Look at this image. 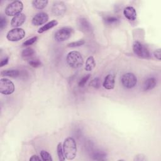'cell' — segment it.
Returning <instances> with one entry per match:
<instances>
[{"instance_id": "obj_33", "label": "cell", "mask_w": 161, "mask_h": 161, "mask_svg": "<svg viewBox=\"0 0 161 161\" xmlns=\"http://www.w3.org/2000/svg\"><path fill=\"white\" fill-rule=\"evenodd\" d=\"M8 60H9L8 57H6V58L2 59L1 61V63H0V67H3L4 65H6L8 62Z\"/></svg>"}, {"instance_id": "obj_34", "label": "cell", "mask_w": 161, "mask_h": 161, "mask_svg": "<svg viewBox=\"0 0 161 161\" xmlns=\"http://www.w3.org/2000/svg\"><path fill=\"white\" fill-rule=\"evenodd\" d=\"M30 160H33V161H36V160H41V158L40 157H38V156H37L36 155H32L30 158Z\"/></svg>"}, {"instance_id": "obj_29", "label": "cell", "mask_w": 161, "mask_h": 161, "mask_svg": "<svg viewBox=\"0 0 161 161\" xmlns=\"http://www.w3.org/2000/svg\"><path fill=\"white\" fill-rule=\"evenodd\" d=\"M38 37L37 36H33L30 39H28L27 40H26L23 43V46H28V45H31L32 44H33L37 40Z\"/></svg>"}, {"instance_id": "obj_24", "label": "cell", "mask_w": 161, "mask_h": 161, "mask_svg": "<svg viewBox=\"0 0 161 161\" xmlns=\"http://www.w3.org/2000/svg\"><path fill=\"white\" fill-rule=\"evenodd\" d=\"M89 85L96 89H98L100 86H101V84H100V79L99 77H96L94 79H93L89 83Z\"/></svg>"}, {"instance_id": "obj_27", "label": "cell", "mask_w": 161, "mask_h": 161, "mask_svg": "<svg viewBox=\"0 0 161 161\" xmlns=\"http://www.w3.org/2000/svg\"><path fill=\"white\" fill-rule=\"evenodd\" d=\"M91 77V74H87L85 76H84L79 81V83H78V86L79 87H83L86 83L87 82V80L89 79Z\"/></svg>"}, {"instance_id": "obj_13", "label": "cell", "mask_w": 161, "mask_h": 161, "mask_svg": "<svg viewBox=\"0 0 161 161\" xmlns=\"http://www.w3.org/2000/svg\"><path fill=\"white\" fill-rule=\"evenodd\" d=\"M123 14L126 18L130 21H134L136 19L137 14L135 9L132 6H127L123 10Z\"/></svg>"}, {"instance_id": "obj_7", "label": "cell", "mask_w": 161, "mask_h": 161, "mask_svg": "<svg viewBox=\"0 0 161 161\" xmlns=\"http://www.w3.org/2000/svg\"><path fill=\"white\" fill-rule=\"evenodd\" d=\"M121 81L122 85L125 87L127 89H131L136 85L137 78L133 73L128 72L122 75Z\"/></svg>"}, {"instance_id": "obj_12", "label": "cell", "mask_w": 161, "mask_h": 161, "mask_svg": "<svg viewBox=\"0 0 161 161\" xmlns=\"http://www.w3.org/2000/svg\"><path fill=\"white\" fill-rule=\"evenodd\" d=\"M115 84V76L113 74H109L104 78L103 86V87L108 90L113 89L114 87Z\"/></svg>"}, {"instance_id": "obj_20", "label": "cell", "mask_w": 161, "mask_h": 161, "mask_svg": "<svg viewBox=\"0 0 161 161\" xmlns=\"http://www.w3.org/2000/svg\"><path fill=\"white\" fill-rule=\"evenodd\" d=\"M92 157L94 160H103L106 157V153L101 150H96L92 152Z\"/></svg>"}, {"instance_id": "obj_30", "label": "cell", "mask_w": 161, "mask_h": 161, "mask_svg": "<svg viewBox=\"0 0 161 161\" xmlns=\"http://www.w3.org/2000/svg\"><path fill=\"white\" fill-rule=\"evenodd\" d=\"M7 25V20L6 18H4L3 16H1L0 18V29L3 30L4 29Z\"/></svg>"}, {"instance_id": "obj_21", "label": "cell", "mask_w": 161, "mask_h": 161, "mask_svg": "<svg viewBox=\"0 0 161 161\" xmlns=\"http://www.w3.org/2000/svg\"><path fill=\"white\" fill-rule=\"evenodd\" d=\"M57 155H58L59 160H60V161L65 160V157L64 150H63V145H62L61 142L58 143V145H57Z\"/></svg>"}, {"instance_id": "obj_19", "label": "cell", "mask_w": 161, "mask_h": 161, "mask_svg": "<svg viewBox=\"0 0 161 161\" xmlns=\"http://www.w3.org/2000/svg\"><path fill=\"white\" fill-rule=\"evenodd\" d=\"M48 3V1L47 0H34L31 3L35 8L37 9H43L47 6Z\"/></svg>"}, {"instance_id": "obj_17", "label": "cell", "mask_w": 161, "mask_h": 161, "mask_svg": "<svg viewBox=\"0 0 161 161\" xmlns=\"http://www.w3.org/2000/svg\"><path fill=\"white\" fill-rule=\"evenodd\" d=\"M1 76H8L10 77H17L19 75V71L17 69H7L1 72Z\"/></svg>"}, {"instance_id": "obj_22", "label": "cell", "mask_w": 161, "mask_h": 161, "mask_svg": "<svg viewBox=\"0 0 161 161\" xmlns=\"http://www.w3.org/2000/svg\"><path fill=\"white\" fill-rule=\"evenodd\" d=\"M35 54V51L33 48L28 47L24 49L21 52V56L23 58H29Z\"/></svg>"}, {"instance_id": "obj_32", "label": "cell", "mask_w": 161, "mask_h": 161, "mask_svg": "<svg viewBox=\"0 0 161 161\" xmlns=\"http://www.w3.org/2000/svg\"><path fill=\"white\" fill-rule=\"evenodd\" d=\"M153 55H154V57L157 59H158V60H160V58H160L161 57V55H160V49L158 48V49L155 50L154 51V52H153Z\"/></svg>"}, {"instance_id": "obj_6", "label": "cell", "mask_w": 161, "mask_h": 161, "mask_svg": "<svg viewBox=\"0 0 161 161\" xmlns=\"http://www.w3.org/2000/svg\"><path fill=\"white\" fill-rule=\"evenodd\" d=\"M133 50L134 53L140 58H147L150 57L148 49L138 41L133 42Z\"/></svg>"}, {"instance_id": "obj_18", "label": "cell", "mask_w": 161, "mask_h": 161, "mask_svg": "<svg viewBox=\"0 0 161 161\" xmlns=\"http://www.w3.org/2000/svg\"><path fill=\"white\" fill-rule=\"evenodd\" d=\"M95 66L96 62L94 57L92 56H89L86 61L85 70L87 71H91L94 69Z\"/></svg>"}, {"instance_id": "obj_3", "label": "cell", "mask_w": 161, "mask_h": 161, "mask_svg": "<svg viewBox=\"0 0 161 161\" xmlns=\"http://www.w3.org/2000/svg\"><path fill=\"white\" fill-rule=\"evenodd\" d=\"M23 4L21 1H14L9 4L5 8V14L9 16H14L22 11Z\"/></svg>"}, {"instance_id": "obj_23", "label": "cell", "mask_w": 161, "mask_h": 161, "mask_svg": "<svg viewBox=\"0 0 161 161\" xmlns=\"http://www.w3.org/2000/svg\"><path fill=\"white\" fill-rule=\"evenodd\" d=\"M40 156L43 161H52V158L51 155L45 150H42L40 152Z\"/></svg>"}, {"instance_id": "obj_10", "label": "cell", "mask_w": 161, "mask_h": 161, "mask_svg": "<svg viewBox=\"0 0 161 161\" xmlns=\"http://www.w3.org/2000/svg\"><path fill=\"white\" fill-rule=\"evenodd\" d=\"M48 20V15L44 12L36 14L32 18L31 23L35 26H40L45 23Z\"/></svg>"}, {"instance_id": "obj_2", "label": "cell", "mask_w": 161, "mask_h": 161, "mask_svg": "<svg viewBox=\"0 0 161 161\" xmlns=\"http://www.w3.org/2000/svg\"><path fill=\"white\" fill-rule=\"evenodd\" d=\"M66 60L68 65L74 69H78L82 67L84 64L82 56L77 51L70 52L67 55Z\"/></svg>"}, {"instance_id": "obj_11", "label": "cell", "mask_w": 161, "mask_h": 161, "mask_svg": "<svg viewBox=\"0 0 161 161\" xmlns=\"http://www.w3.org/2000/svg\"><path fill=\"white\" fill-rule=\"evenodd\" d=\"M26 18V15L22 13L13 16V18L11 21V26L14 27V28L20 26L25 23Z\"/></svg>"}, {"instance_id": "obj_9", "label": "cell", "mask_w": 161, "mask_h": 161, "mask_svg": "<svg viewBox=\"0 0 161 161\" xmlns=\"http://www.w3.org/2000/svg\"><path fill=\"white\" fill-rule=\"evenodd\" d=\"M67 10L66 6L64 3L62 1H57L53 4L52 8V12L54 16L60 17L63 16Z\"/></svg>"}, {"instance_id": "obj_5", "label": "cell", "mask_w": 161, "mask_h": 161, "mask_svg": "<svg viewBox=\"0 0 161 161\" xmlns=\"http://www.w3.org/2000/svg\"><path fill=\"white\" fill-rule=\"evenodd\" d=\"M14 91L13 82L8 79L1 78L0 79V92L4 95H9Z\"/></svg>"}, {"instance_id": "obj_25", "label": "cell", "mask_w": 161, "mask_h": 161, "mask_svg": "<svg viewBox=\"0 0 161 161\" xmlns=\"http://www.w3.org/2000/svg\"><path fill=\"white\" fill-rule=\"evenodd\" d=\"M85 43V41L83 40H80L76 42H71L69 44H67V47H80Z\"/></svg>"}, {"instance_id": "obj_16", "label": "cell", "mask_w": 161, "mask_h": 161, "mask_svg": "<svg viewBox=\"0 0 161 161\" xmlns=\"http://www.w3.org/2000/svg\"><path fill=\"white\" fill-rule=\"evenodd\" d=\"M58 25V21L55 19H53L52 21H50V22L46 23L45 25H43V26L40 27L38 30V33H42L45 31H48V30L55 27V26H57Z\"/></svg>"}, {"instance_id": "obj_31", "label": "cell", "mask_w": 161, "mask_h": 161, "mask_svg": "<svg viewBox=\"0 0 161 161\" xmlns=\"http://www.w3.org/2000/svg\"><path fill=\"white\" fill-rule=\"evenodd\" d=\"M147 158L145 157V156L143 154H138V155H136L133 160L134 161H144V160H146Z\"/></svg>"}, {"instance_id": "obj_28", "label": "cell", "mask_w": 161, "mask_h": 161, "mask_svg": "<svg viewBox=\"0 0 161 161\" xmlns=\"http://www.w3.org/2000/svg\"><path fill=\"white\" fill-rule=\"evenodd\" d=\"M119 19L116 17L114 16H108L104 19V21L108 24H113L118 22Z\"/></svg>"}, {"instance_id": "obj_8", "label": "cell", "mask_w": 161, "mask_h": 161, "mask_svg": "<svg viewBox=\"0 0 161 161\" xmlns=\"http://www.w3.org/2000/svg\"><path fill=\"white\" fill-rule=\"evenodd\" d=\"M25 36V31L23 28H14L8 32L6 38L11 42H18L23 39Z\"/></svg>"}, {"instance_id": "obj_26", "label": "cell", "mask_w": 161, "mask_h": 161, "mask_svg": "<svg viewBox=\"0 0 161 161\" xmlns=\"http://www.w3.org/2000/svg\"><path fill=\"white\" fill-rule=\"evenodd\" d=\"M28 64L33 67L36 68V67H39L42 65V62L38 60V59H31L30 60H29Z\"/></svg>"}, {"instance_id": "obj_15", "label": "cell", "mask_w": 161, "mask_h": 161, "mask_svg": "<svg viewBox=\"0 0 161 161\" xmlns=\"http://www.w3.org/2000/svg\"><path fill=\"white\" fill-rule=\"evenodd\" d=\"M157 84V80L154 77L148 78L144 82L143 84V90L149 91L153 89Z\"/></svg>"}, {"instance_id": "obj_14", "label": "cell", "mask_w": 161, "mask_h": 161, "mask_svg": "<svg viewBox=\"0 0 161 161\" xmlns=\"http://www.w3.org/2000/svg\"><path fill=\"white\" fill-rule=\"evenodd\" d=\"M79 26L84 33H91L92 30L91 23L86 18H80L79 21Z\"/></svg>"}, {"instance_id": "obj_4", "label": "cell", "mask_w": 161, "mask_h": 161, "mask_svg": "<svg viewBox=\"0 0 161 161\" xmlns=\"http://www.w3.org/2000/svg\"><path fill=\"white\" fill-rule=\"evenodd\" d=\"M73 31V29L70 27H63L55 32L54 38L58 42L65 41L72 36Z\"/></svg>"}, {"instance_id": "obj_1", "label": "cell", "mask_w": 161, "mask_h": 161, "mask_svg": "<svg viewBox=\"0 0 161 161\" xmlns=\"http://www.w3.org/2000/svg\"><path fill=\"white\" fill-rule=\"evenodd\" d=\"M64 155L67 160H73L77 155V145L75 140L72 137L67 138L63 143Z\"/></svg>"}]
</instances>
